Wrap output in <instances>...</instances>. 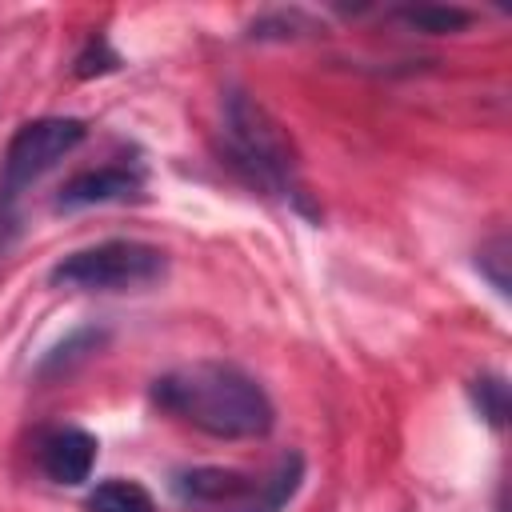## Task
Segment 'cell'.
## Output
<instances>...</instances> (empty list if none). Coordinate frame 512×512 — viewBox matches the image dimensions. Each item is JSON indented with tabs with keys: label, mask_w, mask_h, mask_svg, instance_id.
Returning <instances> with one entry per match:
<instances>
[{
	"label": "cell",
	"mask_w": 512,
	"mask_h": 512,
	"mask_svg": "<svg viewBox=\"0 0 512 512\" xmlns=\"http://www.w3.org/2000/svg\"><path fill=\"white\" fill-rule=\"evenodd\" d=\"M152 400L176 420L216 440L264 436L276 420L268 392L244 368L220 364V360H196V364L164 372L152 384Z\"/></svg>",
	"instance_id": "1"
},
{
	"label": "cell",
	"mask_w": 512,
	"mask_h": 512,
	"mask_svg": "<svg viewBox=\"0 0 512 512\" xmlns=\"http://www.w3.org/2000/svg\"><path fill=\"white\" fill-rule=\"evenodd\" d=\"M164 272H168L164 248L144 240H100L68 252L48 272V280L72 292H136L164 280Z\"/></svg>",
	"instance_id": "2"
},
{
	"label": "cell",
	"mask_w": 512,
	"mask_h": 512,
	"mask_svg": "<svg viewBox=\"0 0 512 512\" xmlns=\"http://www.w3.org/2000/svg\"><path fill=\"white\" fill-rule=\"evenodd\" d=\"M224 124H228V140H232L236 164H244L272 192L300 200L296 152H292L288 132L280 128V120L260 100H252L248 92H232L228 108H224Z\"/></svg>",
	"instance_id": "3"
},
{
	"label": "cell",
	"mask_w": 512,
	"mask_h": 512,
	"mask_svg": "<svg viewBox=\"0 0 512 512\" xmlns=\"http://www.w3.org/2000/svg\"><path fill=\"white\" fill-rule=\"evenodd\" d=\"M84 136H88V128L76 116H44V120L20 124L4 152V188L16 192V188L40 180L68 152H76L84 144Z\"/></svg>",
	"instance_id": "4"
},
{
	"label": "cell",
	"mask_w": 512,
	"mask_h": 512,
	"mask_svg": "<svg viewBox=\"0 0 512 512\" xmlns=\"http://www.w3.org/2000/svg\"><path fill=\"white\" fill-rule=\"evenodd\" d=\"M140 188H144V172H140V168L104 164V168L76 172V176L60 188L56 208H60V212H72V208H92V204H116V200L140 196Z\"/></svg>",
	"instance_id": "5"
},
{
	"label": "cell",
	"mask_w": 512,
	"mask_h": 512,
	"mask_svg": "<svg viewBox=\"0 0 512 512\" xmlns=\"http://www.w3.org/2000/svg\"><path fill=\"white\" fill-rule=\"evenodd\" d=\"M96 436L84 428H56L40 444V468L56 484H84L96 464Z\"/></svg>",
	"instance_id": "6"
},
{
	"label": "cell",
	"mask_w": 512,
	"mask_h": 512,
	"mask_svg": "<svg viewBox=\"0 0 512 512\" xmlns=\"http://www.w3.org/2000/svg\"><path fill=\"white\" fill-rule=\"evenodd\" d=\"M256 488H260V480H252L236 468H192V472L176 476V492L196 504H240V500L252 504Z\"/></svg>",
	"instance_id": "7"
},
{
	"label": "cell",
	"mask_w": 512,
	"mask_h": 512,
	"mask_svg": "<svg viewBox=\"0 0 512 512\" xmlns=\"http://www.w3.org/2000/svg\"><path fill=\"white\" fill-rule=\"evenodd\" d=\"M88 512H156V504H152L144 484L112 476L88 492Z\"/></svg>",
	"instance_id": "8"
},
{
	"label": "cell",
	"mask_w": 512,
	"mask_h": 512,
	"mask_svg": "<svg viewBox=\"0 0 512 512\" xmlns=\"http://www.w3.org/2000/svg\"><path fill=\"white\" fill-rule=\"evenodd\" d=\"M300 472H304L300 456H284L276 464V472L268 480H260V488H256V496H252V504L244 512H280L292 500V492L300 488Z\"/></svg>",
	"instance_id": "9"
},
{
	"label": "cell",
	"mask_w": 512,
	"mask_h": 512,
	"mask_svg": "<svg viewBox=\"0 0 512 512\" xmlns=\"http://www.w3.org/2000/svg\"><path fill=\"white\" fill-rule=\"evenodd\" d=\"M400 20L412 24L416 32L448 36V32H464L472 24V12L456 4H412V8H400Z\"/></svg>",
	"instance_id": "10"
},
{
	"label": "cell",
	"mask_w": 512,
	"mask_h": 512,
	"mask_svg": "<svg viewBox=\"0 0 512 512\" xmlns=\"http://www.w3.org/2000/svg\"><path fill=\"white\" fill-rule=\"evenodd\" d=\"M472 396H476L480 416H488V420L500 428V424H504V416H508V388H504V380L484 376V380H476V384H472Z\"/></svg>",
	"instance_id": "11"
},
{
	"label": "cell",
	"mask_w": 512,
	"mask_h": 512,
	"mask_svg": "<svg viewBox=\"0 0 512 512\" xmlns=\"http://www.w3.org/2000/svg\"><path fill=\"white\" fill-rule=\"evenodd\" d=\"M96 344H100V332H76V336H68L64 344H56V348H52V356L44 360V372H56V368H68L72 360H80V356H88V352H96Z\"/></svg>",
	"instance_id": "12"
},
{
	"label": "cell",
	"mask_w": 512,
	"mask_h": 512,
	"mask_svg": "<svg viewBox=\"0 0 512 512\" xmlns=\"http://www.w3.org/2000/svg\"><path fill=\"white\" fill-rule=\"evenodd\" d=\"M116 64H120V56L108 48L104 36H96V40H88V48L76 56V76H100V72H112Z\"/></svg>",
	"instance_id": "13"
},
{
	"label": "cell",
	"mask_w": 512,
	"mask_h": 512,
	"mask_svg": "<svg viewBox=\"0 0 512 512\" xmlns=\"http://www.w3.org/2000/svg\"><path fill=\"white\" fill-rule=\"evenodd\" d=\"M504 264H508V240L496 236L488 248H480V272L492 280V288L504 296L508 292V276H504Z\"/></svg>",
	"instance_id": "14"
}]
</instances>
